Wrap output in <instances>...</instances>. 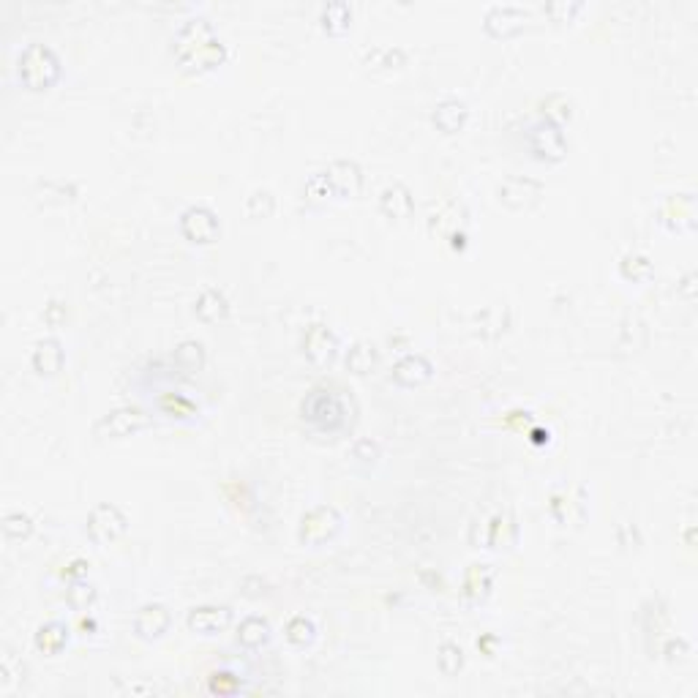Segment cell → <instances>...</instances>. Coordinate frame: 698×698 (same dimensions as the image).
Listing matches in <instances>:
<instances>
[{
  "mask_svg": "<svg viewBox=\"0 0 698 698\" xmlns=\"http://www.w3.org/2000/svg\"><path fill=\"white\" fill-rule=\"evenodd\" d=\"M151 423H153V415L145 412L143 407H118L93 423V434L99 439H126L145 431Z\"/></svg>",
  "mask_w": 698,
  "mask_h": 698,
  "instance_id": "4",
  "label": "cell"
},
{
  "mask_svg": "<svg viewBox=\"0 0 698 698\" xmlns=\"http://www.w3.org/2000/svg\"><path fill=\"white\" fill-rule=\"evenodd\" d=\"M548 513L562 526H581L587 522V492L578 486H562L548 497Z\"/></svg>",
  "mask_w": 698,
  "mask_h": 698,
  "instance_id": "9",
  "label": "cell"
},
{
  "mask_svg": "<svg viewBox=\"0 0 698 698\" xmlns=\"http://www.w3.org/2000/svg\"><path fill=\"white\" fill-rule=\"evenodd\" d=\"M325 183L333 194V199H354L363 191V170L352 159H336L325 170Z\"/></svg>",
  "mask_w": 698,
  "mask_h": 698,
  "instance_id": "12",
  "label": "cell"
},
{
  "mask_svg": "<svg viewBox=\"0 0 698 698\" xmlns=\"http://www.w3.org/2000/svg\"><path fill=\"white\" fill-rule=\"evenodd\" d=\"M96 598H99V592H96V587L93 584H88V581H74L71 587H69V592H66V603L74 608V611H88L93 603H96Z\"/></svg>",
  "mask_w": 698,
  "mask_h": 698,
  "instance_id": "36",
  "label": "cell"
},
{
  "mask_svg": "<svg viewBox=\"0 0 698 698\" xmlns=\"http://www.w3.org/2000/svg\"><path fill=\"white\" fill-rule=\"evenodd\" d=\"M543 196V183L526 174H508L500 183V202L508 210H532Z\"/></svg>",
  "mask_w": 698,
  "mask_h": 698,
  "instance_id": "11",
  "label": "cell"
},
{
  "mask_svg": "<svg viewBox=\"0 0 698 698\" xmlns=\"http://www.w3.org/2000/svg\"><path fill=\"white\" fill-rule=\"evenodd\" d=\"M162 409L164 412H170V415H191L194 412V404L188 401V398H183V396H174V393H167L164 398H162Z\"/></svg>",
  "mask_w": 698,
  "mask_h": 698,
  "instance_id": "40",
  "label": "cell"
},
{
  "mask_svg": "<svg viewBox=\"0 0 698 698\" xmlns=\"http://www.w3.org/2000/svg\"><path fill=\"white\" fill-rule=\"evenodd\" d=\"M365 66L368 69H376V71H396L407 63V52L401 47H390V44H379V47H371L365 49L363 55Z\"/></svg>",
  "mask_w": 698,
  "mask_h": 698,
  "instance_id": "28",
  "label": "cell"
},
{
  "mask_svg": "<svg viewBox=\"0 0 698 698\" xmlns=\"http://www.w3.org/2000/svg\"><path fill=\"white\" fill-rule=\"evenodd\" d=\"M661 224L672 232H688L696 227V202L693 194H677L672 196L661 210Z\"/></svg>",
  "mask_w": 698,
  "mask_h": 698,
  "instance_id": "20",
  "label": "cell"
},
{
  "mask_svg": "<svg viewBox=\"0 0 698 698\" xmlns=\"http://www.w3.org/2000/svg\"><path fill=\"white\" fill-rule=\"evenodd\" d=\"M0 529H3V537L8 543H22V540H27L33 534V519L27 513H22V511H11V513L3 516Z\"/></svg>",
  "mask_w": 698,
  "mask_h": 698,
  "instance_id": "32",
  "label": "cell"
},
{
  "mask_svg": "<svg viewBox=\"0 0 698 698\" xmlns=\"http://www.w3.org/2000/svg\"><path fill=\"white\" fill-rule=\"evenodd\" d=\"M88 567H90V562H85V559H74V562L69 565V570H63V576H66V578L79 581V578H85V576H88Z\"/></svg>",
  "mask_w": 698,
  "mask_h": 698,
  "instance_id": "43",
  "label": "cell"
},
{
  "mask_svg": "<svg viewBox=\"0 0 698 698\" xmlns=\"http://www.w3.org/2000/svg\"><path fill=\"white\" fill-rule=\"evenodd\" d=\"M529 19V11L524 5H516V3H497L492 5L486 14H483V27L489 36L494 38H508V36H516L519 30H524Z\"/></svg>",
  "mask_w": 698,
  "mask_h": 698,
  "instance_id": "13",
  "label": "cell"
},
{
  "mask_svg": "<svg viewBox=\"0 0 698 698\" xmlns=\"http://www.w3.org/2000/svg\"><path fill=\"white\" fill-rule=\"evenodd\" d=\"M33 644L41 655L52 658V655H60L69 644V628L63 622H47L36 630L33 636Z\"/></svg>",
  "mask_w": 698,
  "mask_h": 698,
  "instance_id": "26",
  "label": "cell"
},
{
  "mask_svg": "<svg viewBox=\"0 0 698 698\" xmlns=\"http://www.w3.org/2000/svg\"><path fill=\"white\" fill-rule=\"evenodd\" d=\"M483 526H486L483 545H489V548H511L519 537V524H516L513 511H502V513L492 516L489 522H483Z\"/></svg>",
  "mask_w": 698,
  "mask_h": 698,
  "instance_id": "22",
  "label": "cell"
},
{
  "mask_svg": "<svg viewBox=\"0 0 698 698\" xmlns=\"http://www.w3.org/2000/svg\"><path fill=\"white\" fill-rule=\"evenodd\" d=\"M376 365V347L368 342H357L347 352V368L357 376H365Z\"/></svg>",
  "mask_w": 698,
  "mask_h": 698,
  "instance_id": "34",
  "label": "cell"
},
{
  "mask_svg": "<svg viewBox=\"0 0 698 698\" xmlns=\"http://www.w3.org/2000/svg\"><path fill=\"white\" fill-rule=\"evenodd\" d=\"M284 636H287V641H290L292 647L306 650V647H312L314 639H317V625H314V619H309L306 614H295V617L284 625Z\"/></svg>",
  "mask_w": 698,
  "mask_h": 698,
  "instance_id": "30",
  "label": "cell"
},
{
  "mask_svg": "<svg viewBox=\"0 0 698 698\" xmlns=\"http://www.w3.org/2000/svg\"><path fill=\"white\" fill-rule=\"evenodd\" d=\"M173 625V614L164 603H145L134 617V633L143 641H159L167 636Z\"/></svg>",
  "mask_w": 698,
  "mask_h": 698,
  "instance_id": "15",
  "label": "cell"
},
{
  "mask_svg": "<svg viewBox=\"0 0 698 698\" xmlns=\"http://www.w3.org/2000/svg\"><path fill=\"white\" fill-rule=\"evenodd\" d=\"M177 229L194 246H210L221 235L218 216L210 207H205V205H188L180 213V218H177Z\"/></svg>",
  "mask_w": 698,
  "mask_h": 698,
  "instance_id": "7",
  "label": "cell"
},
{
  "mask_svg": "<svg viewBox=\"0 0 698 698\" xmlns=\"http://www.w3.org/2000/svg\"><path fill=\"white\" fill-rule=\"evenodd\" d=\"M60 58L44 41H30L16 58V77L27 90H49L60 79Z\"/></svg>",
  "mask_w": 698,
  "mask_h": 698,
  "instance_id": "2",
  "label": "cell"
},
{
  "mask_svg": "<svg viewBox=\"0 0 698 698\" xmlns=\"http://www.w3.org/2000/svg\"><path fill=\"white\" fill-rule=\"evenodd\" d=\"M428 229L442 238H450L453 232L464 229V207L453 199H442L428 216Z\"/></svg>",
  "mask_w": 698,
  "mask_h": 698,
  "instance_id": "23",
  "label": "cell"
},
{
  "mask_svg": "<svg viewBox=\"0 0 698 698\" xmlns=\"http://www.w3.org/2000/svg\"><path fill=\"white\" fill-rule=\"evenodd\" d=\"M301 418L317 431H339L347 426V401L328 387H314L301 401Z\"/></svg>",
  "mask_w": 698,
  "mask_h": 698,
  "instance_id": "3",
  "label": "cell"
},
{
  "mask_svg": "<svg viewBox=\"0 0 698 698\" xmlns=\"http://www.w3.org/2000/svg\"><path fill=\"white\" fill-rule=\"evenodd\" d=\"M584 8L581 0H551L543 5V11L551 16V22H573V16Z\"/></svg>",
  "mask_w": 698,
  "mask_h": 698,
  "instance_id": "38",
  "label": "cell"
},
{
  "mask_svg": "<svg viewBox=\"0 0 698 698\" xmlns=\"http://www.w3.org/2000/svg\"><path fill=\"white\" fill-rule=\"evenodd\" d=\"M238 688H240L238 677H235V674H227V672H218V674H213V680H210V691H213V693H218V696H224V693H235Z\"/></svg>",
  "mask_w": 698,
  "mask_h": 698,
  "instance_id": "39",
  "label": "cell"
},
{
  "mask_svg": "<svg viewBox=\"0 0 698 698\" xmlns=\"http://www.w3.org/2000/svg\"><path fill=\"white\" fill-rule=\"evenodd\" d=\"M174 365L185 374H194V371H202L205 368V347L194 339L188 342H180L174 347Z\"/></svg>",
  "mask_w": 698,
  "mask_h": 698,
  "instance_id": "31",
  "label": "cell"
},
{
  "mask_svg": "<svg viewBox=\"0 0 698 698\" xmlns=\"http://www.w3.org/2000/svg\"><path fill=\"white\" fill-rule=\"evenodd\" d=\"M619 276L630 284H644L655 276V265L647 254H639V251H628L622 259H619Z\"/></svg>",
  "mask_w": 698,
  "mask_h": 698,
  "instance_id": "29",
  "label": "cell"
},
{
  "mask_svg": "<svg viewBox=\"0 0 698 698\" xmlns=\"http://www.w3.org/2000/svg\"><path fill=\"white\" fill-rule=\"evenodd\" d=\"M194 314H196V320H202L205 325H216V323H221V320L229 317V301H227V295H224L221 290L205 287V290L196 295V301H194Z\"/></svg>",
  "mask_w": 698,
  "mask_h": 698,
  "instance_id": "21",
  "label": "cell"
},
{
  "mask_svg": "<svg viewBox=\"0 0 698 698\" xmlns=\"http://www.w3.org/2000/svg\"><path fill=\"white\" fill-rule=\"evenodd\" d=\"M44 323H47L49 328H60V325L66 323V306H63L60 301H49V303L44 306Z\"/></svg>",
  "mask_w": 698,
  "mask_h": 698,
  "instance_id": "42",
  "label": "cell"
},
{
  "mask_svg": "<svg viewBox=\"0 0 698 698\" xmlns=\"http://www.w3.org/2000/svg\"><path fill=\"white\" fill-rule=\"evenodd\" d=\"M276 213V196L270 188H254L246 199L249 218H270Z\"/></svg>",
  "mask_w": 698,
  "mask_h": 698,
  "instance_id": "35",
  "label": "cell"
},
{
  "mask_svg": "<svg viewBox=\"0 0 698 698\" xmlns=\"http://www.w3.org/2000/svg\"><path fill=\"white\" fill-rule=\"evenodd\" d=\"M393 382L398 385V387H420V385H426V382H431V376H434V365H431V360L426 357V354H420V352H409V354H404L396 365H393Z\"/></svg>",
  "mask_w": 698,
  "mask_h": 698,
  "instance_id": "16",
  "label": "cell"
},
{
  "mask_svg": "<svg viewBox=\"0 0 698 698\" xmlns=\"http://www.w3.org/2000/svg\"><path fill=\"white\" fill-rule=\"evenodd\" d=\"M437 666L445 677H459L464 669V650L456 641H442L437 650Z\"/></svg>",
  "mask_w": 698,
  "mask_h": 698,
  "instance_id": "33",
  "label": "cell"
},
{
  "mask_svg": "<svg viewBox=\"0 0 698 698\" xmlns=\"http://www.w3.org/2000/svg\"><path fill=\"white\" fill-rule=\"evenodd\" d=\"M526 145H529V153L545 164H556L567 156V140H565L562 126L554 121H545V118H540L537 123L529 126Z\"/></svg>",
  "mask_w": 698,
  "mask_h": 698,
  "instance_id": "5",
  "label": "cell"
},
{
  "mask_svg": "<svg viewBox=\"0 0 698 698\" xmlns=\"http://www.w3.org/2000/svg\"><path fill=\"white\" fill-rule=\"evenodd\" d=\"M492 587H494V570L489 565H470L461 595L470 606H478L492 595Z\"/></svg>",
  "mask_w": 698,
  "mask_h": 698,
  "instance_id": "24",
  "label": "cell"
},
{
  "mask_svg": "<svg viewBox=\"0 0 698 698\" xmlns=\"http://www.w3.org/2000/svg\"><path fill=\"white\" fill-rule=\"evenodd\" d=\"M470 121V107L464 99H456V96H448L442 101L434 104V112H431V123L442 132V134H459L464 132Z\"/></svg>",
  "mask_w": 698,
  "mask_h": 698,
  "instance_id": "18",
  "label": "cell"
},
{
  "mask_svg": "<svg viewBox=\"0 0 698 698\" xmlns=\"http://www.w3.org/2000/svg\"><path fill=\"white\" fill-rule=\"evenodd\" d=\"M379 213L390 221H404L415 213V199H412V191L401 183V180H393L387 183L382 191H379Z\"/></svg>",
  "mask_w": 698,
  "mask_h": 698,
  "instance_id": "17",
  "label": "cell"
},
{
  "mask_svg": "<svg viewBox=\"0 0 698 698\" xmlns=\"http://www.w3.org/2000/svg\"><path fill=\"white\" fill-rule=\"evenodd\" d=\"M342 526L344 519L333 505H317L309 513H303L298 524V540L303 545H325L342 532Z\"/></svg>",
  "mask_w": 698,
  "mask_h": 698,
  "instance_id": "6",
  "label": "cell"
},
{
  "mask_svg": "<svg viewBox=\"0 0 698 698\" xmlns=\"http://www.w3.org/2000/svg\"><path fill=\"white\" fill-rule=\"evenodd\" d=\"M129 529L126 513L112 505V502H99L90 513H88V537L96 545H110L115 540H121Z\"/></svg>",
  "mask_w": 698,
  "mask_h": 698,
  "instance_id": "8",
  "label": "cell"
},
{
  "mask_svg": "<svg viewBox=\"0 0 698 698\" xmlns=\"http://www.w3.org/2000/svg\"><path fill=\"white\" fill-rule=\"evenodd\" d=\"M303 199H306L309 205H323V202L333 199V194H331V188H328V183H325L323 170L314 173L306 180V185H303Z\"/></svg>",
  "mask_w": 698,
  "mask_h": 698,
  "instance_id": "37",
  "label": "cell"
},
{
  "mask_svg": "<svg viewBox=\"0 0 698 698\" xmlns=\"http://www.w3.org/2000/svg\"><path fill=\"white\" fill-rule=\"evenodd\" d=\"M301 352L314 363V365H331L336 363L339 352H342V342L339 336L328 328V325H309L301 336Z\"/></svg>",
  "mask_w": 698,
  "mask_h": 698,
  "instance_id": "10",
  "label": "cell"
},
{
  "mask_svg": "<svg viewBox=\"0 0 698 698\" xmlns=\"http://www.w3.org/2000/svg\"><path fill=\"white\" fill-rule=\"evenodd\" d=\"M320 25L331 36H344L352 27V8L344 0H331L320 8Z\"/></svg>",
  "mask_w": 698,
  "mask_h": 698,
  "instance_id": "27",
  "label": "cell"
},
{
  "mask_svg": "<svg viewBox=\"0 0 698 698\" xmlns=\"http://www.w3.org/2000/svg\"><path fill=\"white\" fill-rule=\"evenodd\" d=\"M270 636H273L270 622H268L265 617H257V614L246 617V619L238 625V630H235V641H238L243 650H262V647L270 641Z\"/></svg>",
  "mask_w": 698,
  "mask_h": 698,
  "instance_id": "25",
  "label": "cell"
},
{
  "mask_svg": "<svg viewBox=\"0 0 698 698\" xmlns=\"http://www.w3.org/2000/svg\"><path fill=\"white\" fill-rule=\"evenodd\" d=\"M66 363V349L58 339L47 336V339H38L33 344V352H30V368L38 374V376H58L60 368Z\"/></svg>",
  "mask_w": 698,
  "mask_h": 698,
  "instance_id": "19",
  "label": "cell"
},
{
  "mask_svg": "<svg viewBox=\"0 0 698 698\" xmlns=\"http://www.w3.org/2000/svg\"><path fill=\"white\" fill-rule=\"evenodd\" d=\"M232 608L229 606H194L188 614H185V628L196 636H216V633H224L229 625H232Z\"/></svg>",
  "mask_w": 698,
  "mask_h": 698,
  "instance_id": "14",
  "label": "cell"
},
{
  "mask_svg": "<svg viewBox=\"0 0 698 698\" xmlns=\"http://www.w3.org/2000/svg\"><path fill=\"white\" fill-rule=\"evenodd\" d=\"M173 52L180 60V66L194 74L213 71L216 66H221L227 60V47L221 44L216 27L205 16H191L177 27L173 38Z\"/></svg>",
  "mask_w": 698,
  "mask_h": 698,
  "instance_id": "1",
  "label": "cell"
},
{
  "mask_svg": "<svg viewBox=\"0 0 698 698\" xmlns=\"http://www.w3.org/2000/svg\"><path fill=\"white\" fill-rule=\"evenodd\" d=\"M352 459L354 461H376L379 459V445L374 442V439H360V442H354V448H352Z\"/></svg>",
  "mask_w": 698,
  "mask_h": 698,
  "instance_id": "41",
  "label": "cell"
}]
</instances>
